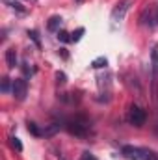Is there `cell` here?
<instances>
[{
  "mask_svg": "<svg viewBox=\"0 0 158 160\" xmlns=\"http://www.w3.org/2000/svg\"><path fill=\"white\" fill-rule=\"evenodd\" d=\"M60 160H65V158H63V157H62V158H60Z\"/></svg>",
  "mask_w": 158,
  "mask_h": 160,
  "instance_id": "obj_22",
  "label": "cell"
},
{
  "mask_svg": "<svg viewBox=\"0 0 158 160\" xmlns=\"http://www.w3.org/2000/svg\"><path fill=\"white\" fill-rule=\"evenodd\" d=\"M28 130H30L34 136H43V130H41V128L37 127V125H36V123H32V121L28 123Z\"/></svg>",
  "mask_w": 158,
  "mask_h": 160,
  "instance_id": "obj_13",
  "label": "cell"
},
{
  "mask_svg": "<svg viewBox=\"0 0 158 160\" xmlns=\"http://www.w3.org/2000/svg\"><path fill=\"white\" fill-rule=\"evenodd\" d=\"M130 4H132V0H121L117 6L112 9V15H110V19H112V22H121L123 19H125V15H126V11L130 9Z\"/></svg>",
  "mask_w": 158,
  "mask_h": 160,
  "instance_id": "obj_4",
  "label": "cell"
},
{
  "mask_svg": "<svg viewBox=\"0 0 158 160\" xmlns=\"http://www.w3.org/2000/svg\"><path fill=\"white\" fill-rule=\"evenodd\" d=\"M108 65V60L104 58V56H99V58H95L93 62H91V67L93 69H102V67H106Z\"/></svg>",
  "mask_w": 158,
  "mask_h": 160,
  "instance_id": "obj_10",
  "label": "cell"
},
{
  "mask_svg": "<svg viewBox=\"0 0 158 160\" xmlns=\"http://www.w3.org/2000/svg\"><path fill=\"white\" fill-rule=\"evenodd\" d=\"M143 160H158V153L156 151H151V149H145V157Z\"/></svg>",
  "mask_w": 158,
  "mask_h": 160,
  "instance_id": "obj_18",
  "label": "cell"
},
{
  "mask_svg": "<svg viewBox=\"0 0 158 160\" xmlns=\"http://www.w3.org/2000/svg\"><path fill=\"white\" fill-rule=\"evenodd\" d=\"M6 63H7L9 69H13L17 65V52H15V48H7L6 50Z\"/></svg>",
  "mask_w": 158,
  "mask_h": 160,
  "instance_id": "obj_9",
  "label": "cell"
},
{
  "mask_svg": "<svg viewBox=\"0 0 158 160\" xmlns=\"http://www.w3.org/2000/svg\"><path fill=\"white\" fill-rule=\"evenodd\" d=\"M58 39L62 41V43H71V34H67L65 30H60L58 32Z\"/></svg>",
  "mask_w": 158,
  "mask_h": 160,
  "instance_id": "obj_16",
  "label": "cell"
},
{
  "mask_svg": "<svg viewBox=\"0 0 158 160\" xmlns=\"http://www.w3.org/2000/svg\"><path fill=\"white\" fill-rule=\"evenodd\" d=\"M30 2H36V0H30Z\"/></svg>",
  "mask_w": 158,
  "mask_h": 160,
  "instance_id": "obj_23",
  "label": "cell"
},
{
  "mask_svg": "<svg viewBox=\"0 0 158 160\" xmlns=\"http://www.w3.org/2000/svg\"><path fill=\"white\" fill-rule=\"evenodd\" d=\"M77 2H82V0H77Z\"/></svg>",
  "mask_w": 158,
  "mask_h": 160,
  "instance_id": "obj_24",
  "label": "cell"
},
{
  "mask_svg": "<svg viewBox=\"0 0 158 160\" xmlns=\"http://www.w3.org/2000/svg\"><path fill=\"white\" fill-rule=\"evenodd\" d=\"M62 24H63V19H62V17H58V15H54V17H50V19H48L47 28H48L50 32H60Z\"/></svg>",
  "mask_w": 158,
  "mask_h": 160,
  "instance_id": "obj_8",
  "label": "cell"
},
{
  "mask_svg": "<svg viewBox=\"0 0 158 160\" xmlns=\"http://www.w3.org/2000/svg\"><path fill=\"white\" fill-rule=\"evenodd\" d=\"M84 32H86L84 28H78L77 32H73V34H71V41H73V43H78V41L82 39V36H84Z\"/></svg>",
  "mask_w": 158,
  "mask_h": 160,
  "instance_id": "obj_15",
  "label": "cell"
},
{
  "mask_svg": "<svg viewBox=\"0 0 158 160\" xmlns=\"http://www.w3.org/2000/svg\"><path fill=\"white\" fill-rule=\"evenodd\" d=\"M28 38L34 41L37 47H41V43H39V34H37V30H28Z\"/></svg>",
  "mask_w": 158,
  "mask_h": 160,
  "instance_id": "obj_17",
  "label": "cell"
},
{
  "mask_svg": "<svg viewBox=\"0 0 158 160\" xmlns=\"http://www.w3.org/2000/svg\"><path fill=\"white\" fill-rule=\"evenodd\" d=\"M9 84H13V82L7 78V77H4V78H2V86H0V89H2L4 93H7V91H9Z\"/></svg>",
  "mask_w": 158,
  "mask_h": 160,
  "instance_id": "obj_19",
  "label": "cell"
},
{
  "mask_svg": "<svg viewBox=\"0 0 158 160\" xmlns=\"http://www.w3.org/2000/svg\"><path fill=\"white\" fill-rule=\"evenodd\" d=\"M11 93L17 101H24L26 93H28V82L24 78H15L11 84Z\"/></svg>",
  "mask_w": 158,
  "mask_h": 160,
  "instance_id": "obj_5",
  "label": "cell"
},
{
  "mask_svg": "<svg viewBox=\"0 0 158 160\" xmlns=\"http://www.w3.org/2000/svg\"><path fill=\"white\" fill-rule=\"evenodd\" d=\"M80 160H97V158H95V155H91L89 151H84L82 157H80Z\"/></svg>",
  "mask_w": 158,
  "mask_h": 160,
  "instance_id": "obj_21",
  "label": "cell"
},
{
  "mask_svg": "<svg viewBox=\"0 0 158 160\" xmlns=\"http://www.w3.org/2000/svg\"><path fill=\"white\" fill-rule=\"evenodd\" d=\"M140 24L141 26H155L158 24V9H151V8H145L140 15Z\"/></svg>",
  "mask_w": 158,
  "mask_h": 160,
  "instance_id": "obj_7",
  "label": "cell"
},
{
  "mask_svg": "<svg viewBox=\"0 0 158 160\" xmlns=\"http://www.w3.org/2000/svg\"><path fill=\"white\" fill-rule=\"evenodd\" d=\"M6 4H9V8H13V9H17V11H21V13H24V8L21 6V2H17V0H4Z\"/></svg>",
  "mask_w": 158,
  "mask_h": 160,
  "instance_id": "obj_14",
  "label": "cell"
},
{
  "mask_svg": "<svg viewBox=\"0 0 158 160\" xmlns=\"http://www.w3.org/2000/svg\"><path fill=\"white\" fill-rule=\"evenodd\" d=\"M151 71H153V99H158V47L151 52Z\"/></svg>",
  "mask_w": 158,
  "mask_h": 160,
  "instance_id": "obj_3",
  "label": "cell"
},
{
  "mask_svg": "<svg viewBox=\"0 0 158 160\" xmlns=\"http://www.w3.org/2000/svg\"><path fill=\"white\" fill-rule=\"evenodd\" d=\"M126 119H128L130 125H134V127H143V125H145V121H147V112H145L141 106L132 104V106H130V110H128Z\"/></svg>",
  "mask_w": 158,
  "mask_h": 160,
  "instance_id": "obj_2",
  "label": "cell"
},
{
  "mask_svg": "<svg viewBox=\"0 0 158 160\" xmlns=\"http://www.w3.org/2000/svg\"><path fill=\"white\" fill-rule=\"evenodd\" d=\"M56 80H58V84H65L67 82V77H65V73H56Z\"/></svg>",
  "mask_w": 158,
  "mask_h": 160,
  "instance_id": "obj_20",
  "label": "cell"
},
{
  "mask_svg": "<svg viewBox=\"0 0 158 160\" xmlns=\"http://www.w3.org/2000/svg\"><path fill=\"white\" fill-rule=\"evenodd\" d=\"M62 128V125H58V123H52V125H48L47 128H43V136H54L58 130Z\"/></svg>",
  "mask_w": 158,
  "mask_h": 160,
  "instance_id": "obj_11",
  "label": "cell"
},
{
  "mask_svg": "<svg viewBox=\"0 0 158 160\" xmlns=\"http://www.w3.org/2000/svg\"><path fill=\"white\" fill-rule=\"evenodd\" d=\"M121 155L126 160H143L145 149L143 147H134V145H123L121 147Z\"/></svg>",
  "mask_w": 158,
  "mask_h": 160,
  "instance_id": "obj_6",
  "label": "cell"
},
{
  "mask_svg": "<svg viewBox=\"0 0 158 160\" xmlns=\"http://www.w3.org/2000/svg\"><path fill=\"white\" fill-rule=\"evenodd\" d=\"M65 128L73 136H77V138H87L89 132H91V125H89V121L86 119L84 116H77V118L69 119L65 123Z\"/></svg>",
  "mask_w": 158,
  "mask_h": 160,
  "instance_id": "obj_1",
  "label": "cell"
},
{
  "mask_svg": "<svg viewBox=\"0 0 158 160\" xmlns=\"http://www.w3.org/2000/svg\"><path fill=\"white\" fill-rule=\"evenodd\" d=\"M9 147H11L13 151H17V153H21V151H22V143H21V140H19V138H15V136H11V138H9Z\"/></svg>",
  "mask_w": 158,
  "mask_h": 160,
  "instance_id": "obj_12",
  "label": "cell"
}]
</instances>
